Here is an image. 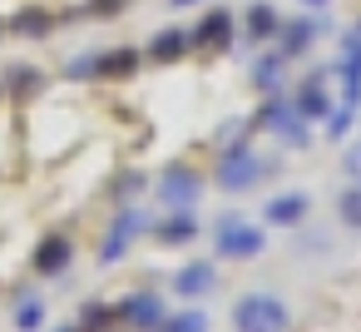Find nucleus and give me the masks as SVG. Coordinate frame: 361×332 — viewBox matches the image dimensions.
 I'll list each match as a JSON object with an SVG mask.
<instances>
[{
  "label": "nucleus",
  "mask_w": 361,
  "mask_h": 332,
  "mask_svg": "<svg viewBox=\"0 0 361 332\" xmlns=\"http://www.w3.org/2000/svg\"><path fill=\"white\" fill-rule=\"evenodd\" d=\"M267 174V164H262V154L247 144V139H238V144H228V149H218V169H213V184L223 189V194H247L257 179Z\"/></svg>",
  "instance_id": "obj_1"
},
{
  "label": "nucleus",
  "mask_w": 361,
  "mask_h": 332,
  "mask_svg": "<svg viewBox=\"0 0 361 332\" xmlns=\"http://www.w3.org/2000/svg\"><path fill=\"white\" fill-rule=\"evenodd\" d=\"M292 312L277 292H243L233 302V332H287Z\"/></svg>",
  "instance_id": "obj_2"
},
{
  "label": "nucleus",
  "mask_w": 361,
  "mask_h": 332,
  "mask_svg": "<svg viewBox=\"0 0 361 332\" xmlns=\"http://www.w3.org/2000/svg\"><path fill=\"white\" fill-rule=\"evenodd\" d=\"M257 129H267L277 144H287V149H307L312 144V124L297 114V105L292 100H282V95H262V109H257Z\"/></svg>",
  "instance_id": "obj_3"
},
{
  "label": "nucleus",
  "mask_w": 361,
  "mask_h": 332,
  "mask_svg": "<svg viewBox=\"0 0 361 332\" xmlns=\"http://www.w3.org/2000/svg\"><path fill=\"white\" fill-rule=\"evenodd\" d=\"M213 248H218V258L243 263V258H257V253L267 248V233H262V223H247L243 213H218V223H213Z\"/></svg>",
  "instance_id": "obj_4"
},
{
  "label": "nucleus",
  "mask_w": 361,
  "mask_h": 332,
  "mask_svg": "<svg viewBox=\"0 0 361 332\" xmlns=\"http://www.w3.org/2000/svg\"><path fill=\"white\" fill-rule=\"evenodd\" d=\"M139 233H149V213L134 208V203H119V213H114V223L104 228V243H99V268H114L134 248Z\"/></svg>",
  "instance_id": "obj_5"
},
{
  "label": "nucleus",
  "mask_w": 361,
  "mask_h": 332,
  "mask_svg": "<svg viewBox=\"0 0 361 332\" xmlns=\"http://www.w3.org/2000/svg\"><path fill=\"white\" fill-rule=\"evenodd\" d=\"M154 194H159L164 213H169V208H198V198H203V174H198L193 164H169V169L159 174Z\"/></svg>",
  "instance_id": "obj_6"
},
{
  "label": "nucleus",
  "mask_w": 361,
  "mask_h": 332,
  "mask_svg": "<svg viewBox=\"0 0 361 332\" xmlns=\"http://www.w3.org/2000/svg\"><path fill=\"white\" fill-rule=\"evenodd\" d=\"M114 317H119L124 327H134V332H154V327L169 317V307H164L159 292H129V297L114 302Z\"/></svg>",
  "instance_id": "obj_7"
},
{
  "label": "nucleus",
  "mask_w": 361,
  "mask_h": 332,
  "mask_svg": "<svg viewBox=\"0 0 361 332\" xmlns=\"http://www.w3.org/2000/svg\"><path fill=\"white\" fill-rule=\"evenodd\" d=\"M198 233H203V223L193 218V208H169L164 223H149V238H154L159 248H183V243H193Z\"/></svg>",
  "instance_id": "obj_8"
},
{
  "label": "nucleus",
  "mask_w": 361,
  "mask_h": 332,
  "mask_svg": "<svg viewBox=\"0 0 361 332\" xmlns=\"http://www.w3.org/2000/svg\"><path fill=\"white\" fill-rule=\"evenodd\" d=\"M336 75H341V105H346V109H361V35H356V30L341 40Z\"/></svg>",
  "instance_id": "obj_9"
},
{
  "label": "nucleus",
  "mask_w": 361,
  "mask_h": 332,
  "mask_svg": "<svg viewBox=\"0 0 361 332\" xmlns=\"http://www.w3.org/2000/svg\"><path fill=\"white\" fill-rule=\"evenodd\" d=\"M307 213H312V198L297 194V189L272 194V198L262 203V223H272V228H297V223H307Z\"/></svg>",
  "instance_id": "obj_10"
},
{
  "label": "nucleus",
  "mask_w": 361,
  "mask_h": 332,
  "mask_svg": "<svg viewBox=\"0 0 361 332\" xmlns=\"http://www.w3.org/2000/svg\"><path fill=\"white\" fill-rule=\"evenodd\" d=\"M70 263H75V243H70L65 233H45V238L35 243V258H30V268H35L40 278H60Z\"/></svg>",
  "instance_id": "obj_11"
},
{
  "label": "nucleus",
  "mask_w": 361,
  "mask_h": 332,
  "mask_svg": "<svg viewBox=\"0 0 361 332\" xmlns=\"http://www.w3.org/2000/svg\"><path fill=\"white\" fill-rule=\"evenodd\" d=\"M218 287V263H183L178 273H173V292L183 297V302H203L208 292Z\"/></svg>",
  "instance_id": "obj_12"
},
{
  "label": "nucleus",
  "mask_w": 361,
  "mask_h": 332,
  "mask_svg": "<svg viewBox=\"0 0 361 332\" xmlns=\"http://www.w3.org/2000/svg\"><path fill=\"white\" fill-rule=\"evenodd\" d=\"M188 45H193V50H203V55L228 50V45H233V16H228V11H208V16L198 20V30L188 35Z\"/></svg>",
  "instance_id": "obj_13"
},
{
  "label": "nucleus",
  "mask_w": 361,
  "mask_h": 332,
  "mask_svg": "<svg viewBox=\"0 0 361 332\" xmlns=\"http://www.w3.org/2000/svg\"><path fill=\"white\" fill-rule=\"evenodd\" d=\"M292 105H297V114H302L307 124H317V119L326 124V114L336 109V105H331V95H326V80H322V75H307V80H302V90L292 95Z\"/></svg>",
  "instance_id": "obj_14"
},
{
  "label": "nucleus",
  "mask_w": 361,
  "mask_h": 332,
  "mask_svg": "<svg viewBox=\"0 0 361 332\" xmlns=\"http://www.w3.org/2000/svg\"><path fill=\"white\" fill-rule=\"evenodd\" d=\"M317 35H322V20H312V16H302V20H282V30H277V50H282V60L307 55Z\"/></svg>",
  "instance_id": "obj_15"
},
{
  "label": "nucleus",
  "mask_w": 361,
  "mask_h": 332,
  "mask_svg": "<svg viewBox=\"0 0 361 332\" xmlns=\"http://www.w3.org/2000/svg\"><path fill=\"white\" fill-rule=\"evenodd\" d=\"M188 50H193V45H188V30H178V25H169V30H159V35L149 40V60H154V65H178Z\"/></svg>",
  "instance_id": "obj_16"
},
{
  "label": "nucleus",
  "mask_w": 361,
  "mask_h": 332,
  "mask_svg": "<svg viewBox=\"0 0 361 332\" xmlns=\"http://www.w3.org/2000/svg\"><path fill=\"white\" fill-rule=\"evenodd\" d=\"M247 80H252V90H257V95H277V90H282V80H287V60H282V50H272V55L252 60Z\"/></svg>",
  "instance_id": "obj_17"
},
{
  "label": "nucleus",
  "mask_w": 361,
  "mask_h": 332,
  "mask_svg": "<svg viewBox=\"0 0 361 332\" xmlns=\"http://www.w3.org/2000/svg\"><path fill=\"white\" fill-rule=\"evenodd\" d=\"M277 30H282V16H277L272 6H252V11L243 16V35H247V40H272Z\"/></svg>",
  "instance_id": "obj_18"
},
{
  "label": "nucleus",
  "mask_w": 361,
  "mask_h": 332,
  "mask_svg": "<svg viewBox=\"0 0 361 332\" xmlns=\"http://www.w3.org/2000/svg\"><path fill=\"white\" fill-rule=\"evenodd\" d=\"M35 90H40V75H35L30 65H11V70H6V95H11L16 105H30Z\"/></svg>",
  "instance_id": "obj_19"
},
{
  "label": "nucleus",
  "mask_w": 361,
  "mask_h": 332,
  "mask_svg": "<svg viewBox=\"0 0 361 332\" xmlns=\"http://www.w3.org/2000/svg\"><path fill=\"white\" fill-rule=\"evenodd\" d=\"M134 70H139V50H129V45L99 55V75H104V80H129Z\"/></svg>",
  "instance_id": "obj_20"
},
{
  "label": "nucleus",
  "mask_w": 361,
  "mask_h": 332,
  "mask_svg": "<svg viewBox=\"0 0 361 332\" xmlns=\"http://www.w3.org/2000/svg\"><path fill=\"white\" fill-rule=\"evenodd\" d=\"M154 332H208V312H198V307H183V312H169Z\"/></svg>",
  "instance_id": "obj_21"
},
{
  "label": "nucleus",
  "mask_w": 361,
  "mask_h": 332,
  "mask_svg": "<svg viewBox=\"0 0 361 332\" xmlns=\"http://www.w3.org/2000/svg\"><path fill=\"white\" fill-rule=\"evenodd\" d=\"M11 30H20V35L40 40V35H50V30H55V16H50V11H20V16L11 20Z\"/></svg>",
  "instance_id": "obj_22"
},
{
  "label": "nucleus",
  "mask_w": 361,
  "mask_h": 332,
  "mask_svg": "<svg viewBox=\"0 0 361 332\" xmlns=\"http://www.w3.org/2000/svg\"><path fill=\"white\" fill-rule=\"evenodd\" d=\"M16 327L20 332H40L45 327V302L40 297H20L16 302Z\"/></svg>",
  "instance_id": "obj_23"
},
{
  "label": "nucleus",
  "mask_w": 361,
  "mask_h": 332,
  "mask_svg": "<svg viewBox=\"0 0 361 332\" xmlns=\"http://www.w3.org/2000/svg\"><path fill=\"white\" fill-rule=\"evenodd\" d=\"M109 322H119V317H114V302H90V307L80 312V332H104Z\"/></svg>",
  "instance_id": "obj_24"
},
{
  "label": "nucleus",
  "mask_w": 361,
  "mask_h": 332,
  "mask_svg": "<svg viewBox=\"0 0 361 332\" xmlns=\"http://www.w3.org/2000/svg\"><path fill=\"white\" fill-rule=\"evenodd\" d=\"M336 218H341L346 228H361V184H351V189L336 198Z\"/></svg>",
  "instance_id": "obj_25"
},
{
  "label": "nucleus",
  "mask_w": 361,
  "mask_h": 332,
  "mask_svg": "<svg viewBox=\"0 0 361 332\" xmlns=\"http://www.w3.org/2000/svg\"><path fill=\"white\" fill-rule=\"evenodd\" d=\"M139 189H144V174H134V169H129V174H119V179H114V189H109V194H114V203H134V198H139Z\"/></svg>",
  "instance_id": "obj_26"
},
{
  "label": "nucleus",
  "mask_w": 361,
  "mask_h": 332,
  "mask_svg": "<svg viewBox=\"0 0 361 332\" xmlns=\"http://www.w3.org/2000/svg\"><path fill=\"white\" fill-rule=\"evenodd\" d=\"M65 75H70V80H94V75H99V55H75V60L65 65Z\"/></svg>",
  "instance_id": "obj_27"
},
{
  "label": "nucleus",
  "mask_w": 361,
  "mask_h": 332,
  "mask_svg": "<svg viewBox=\"0 0 361 332\" xmlns=\"http://www.w3.org/2000/svg\"><path fill=\"white\" fill-rule=\"evenodd\" d=\"M341 174H346L351 184H361V139L346 144V154H341Z\"/></svg>",
  "instance_id": "obj_28"
},
{
  "label": "nucleus",
  "mask_w": 361,
  "mask_h": 332,
  "mask_svg": "<svg viewBox=\"0 0 361 332\" xmlns=\"http://www.w3.org/2000/svg\"><path fill=\"white\" fill-rule=\"evenodd\" d=\"M351 114H356V109H346V105H336V109L326 114V134H331V139H341V134L351 129Z\"/></svg>",
  "instance_id": "obj_29"
},
{
  "label": "nucleus",
  "mask_w": 361,
  "mask_h": 332,
  "mask_svg": "<svg viewBox=\"0 0 361 332\" xmlns=\"http://www.w3.org/2000/svg\"><path fill=\"white\" fill-rule=\"evenodd\" d=\"M119 6H124V0H94V6H90V11H94V16H114Z\"/></svg>",
  "instance_id": "obj_30"
},
{
  "label": "nucleus",
  "mask_w": 361,
  "mask_h": 332,
  "mask_svg": "<svg viewBox=\"0 0 361 332\" xmlns=\"http://www.w3.org/2000/svg\"><path fill=\"white\" fill-rule=\"evenodd\" d=\"M173 6H198V0H173Z\"/></svg>",
  "instance_id": "obj_31"
},
{
  "label": "nucleus",
  "mask_w": 361,
  "mask_h": 332,
  "mask_svg": "<svg viewBox=\"0 0 361 332\" xmlns=\"http://www.w3.org/2000/svg\"><path fill=\"white\" fill-rule=\"evenodd\" d=\"M55 332H80V327H55Z\"/></svg>",
  "instance_id": "obj_32"
},
{
  "label": "nucleus",
  "mask_w": 361,
  "mask_h": 332,
  "mask_svg": "<svg viewBox=\"0 0 361 332\" xmlns=\"http://www.w3.org/2000/svg\"><path fill=\"white\" fill-rule=\"evenodd\" d=\"M307 6H326V0H307Z\"/></svg>",
  "instance_id": "obj_33"
},
{
  "label": "nucleus",
  "mask_w": 361,
  "mask_h": 332,
  "mask_svg": "<svg viewBox=\"0 0 361 332\" xmlns=\"http://www.w3.org/2000/svg\"><path fill=\"white\" fill-rule=\"evenodd\" d=\"M356 35H361V20H356Z\"/></svg>",
  "instance_id": "obj_34"
}]
</instances>
